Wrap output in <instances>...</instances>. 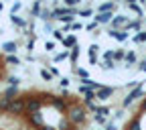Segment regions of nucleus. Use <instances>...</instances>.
I'll return each instance as SVG.
<instances>
[{"mask_svg": "<svg viewBox=\"0 0 146 130\" xmlns=\"http://www.w3.org/2000/svg\"><path fill=\"white\" fill-rule=\"evenodd\" d=\"M126 31H140V23H138V21H136V23H128Z\"/></svg>", "mask_w": 146, "mask_h": 130, "instance_id": "16", "label": "nucleus"}, {"mask_svg": "<svg viewBox=\"0 0 146 130\" xmlns=\"http://www.w3.org/2000/svg\"><path fill=\"white\" fill-rule=\"evenodd\" d=\"M77 55H79V45L71 47V63H73V65L77 63Z\"/></svg>", "mask_w": 146, "mask_h": 130, "instance_id": "7", "label": "nucleus"}, {"mask_svg": "<svg viewBox=\"0 0 146 130\" xmlns=\"http://www.w3.org/2000/svg\"><path fill=\"white\" fill-rule=\"evenodd\" d=\"M106 130H116V126H114V124H108V126H106Z\"/></svg>", "mask_w": 146, "mask_h": 130, "instance_id": "31", "label": "nucleus"}, {"mask_svg": "<svg viewBox=\"0 0 146 130\" xmlns=\"http://www.w3.org/2000/svg\"><path fill=\"white\" fill-rule=\"evenodd\" d=\"M41 77H43L45 81H51V77H53V71H47V69H43V71H41Z\"/></svg>", "mask_w": 146, "mask_h": 130, "instance_id": "15", "label": "nucleus"}, {"mask_svg": "<svg viewBox=\"0 0 146 130\" xmlns=\"http://www.w3.org/2000/svg\"><path fill=\"white\" fill-rule=\"evenodd\" d=\"M77 2H79V0H65L67 6H73V4H77Z\"/></svg>", "mask_w": 146, "mask_h": 130, "instance_id": "27", "label": "nucleus"}, {"mask_svg": "<svg viewBox=\"0 0 146 130\" xmlns=\"http://www.w3.org/2000/svg\"><path fill=\"white\" fill-rule=\"evenodd\" d=\"M146 41V31H138V35L134 37V43H144Z\"/></svg>", "mask_w": 146, "mask_h": 130, "instance_id": "10", "label": "nucleus"}, {"mask_svg": "<svg viewBox=\"0 0 146 130\" xmlns=\"http://www.w3.org/2000/svg\"><path fill=\"white\" fill-rule=\"evenodd\" d=\"M0 10H2V2H0Z\"/></svg>", "mask_w": 146, "mask_h": 130, "instance_id": "33", "label": "nucleus"}, {"mask_svg": "<svg viewBox=\"0 0 146 130\" xmlns=\"http://www.w3.org/2000/svg\"><path fill=\"white\" fill-rule=\"evenodd\" d=\"M142 96H144V87H142V85H138V87H134L132 94H128V98L122 102V106H124V108H128L134 100H138V98H142Z\"/></svg>", "mask_w": 146, "mask_h": 130, "instance_id": "1", "label": "nucleus"}, {"mask_svg": "<svg viewBox=\"0 0 146 130\" xmlns=\"http://www.w3.org/2000/svg\"><path fill=\"white\" fill-rule=\"evenodd\" d=\"M10 18H12V25H16V27H21V29H23V27H27V23L23 21L21 16H16V14H12Z\"/></svg>", "mask_w": 146, "mask_h": 130, "instance_id": "9", "label": "nucleus"}, {"mask_svg": "<svg viewBox=\"0 0 146 130\" xmlns=\"http://www.w3.org/2000/svg\"><path fill=\"white\" fill-rule=\"evenodd\" d=\"M96 122H100V124H106V118H104L102 114H98V116H96Z\"/></svg>", "mask_w": 146, "mask_h": 130, "instance_id": "24", "label": "nucleus"}, {"mask_svg": "<svg viewBox=\"0 0 146 130\" xmlns=\"http://www.w3.org/2000/svg\"><path fill=\"white\" fill-rule=\"evenodd\" d=\"M98 25H100V23H89V25H87V27H85V29H87V31H94V29H96V27H98Z\"/></svg>", "mask_w": 146, "mask_h": 130, "instance_id": "25", "label": "nucleus"}, {"mask_svg": "<svg viewBox=\"0 0 146 130\" xmlns=\"http://www.w3.org/2000/svg\"><path fill=\"white\" fill-rule=\"evenodd\" d=\"M33 47H35V39H31V41H29V43H27V49H29V53H31V51H33Z\"/></svg>", "mask_w": 146, "mask_h": 130, "instance_id": "22", "label": "nucleus"}, {"mask_svg": "<svg viewBox=\"0 0 146 130\" xmlns=\"http://www.w3.org/2000/svg\"><path fill=\"white\" fill-rule=\"evenodd\" d=\"M112 96H114V87H100L96 91V98L98 100H110Z\"/></svg>", "mask_w": 146, "mask_h": 130, "instance_id": "2", "label": "nucleus"}, {"mask_svg": "<svg viewBox=\"0 0 146 130\" xmlns=\"http://www.w3.org/2000/svg\"><path fill=\"white\" fill-rule=\"evenodd\" d=\"M114 65H116V61H114V59H106V61L102 63V67H104V69H114Z\"/></svg>", "mask_w": 146, "mask_h": 130, "instance_id": "13", "label": "nucleus"}, {"mask_svg": "<svg viewBox=\"0 0 146 130\" xmlns=\"http://www.w3.org/2000/svg\"><path fill=\"white\" fill-rule=\"evenodd\" d=\"M45 49H47V51H53V49H55V43H53V41L45 43Z\"/></svg>", "mask_w": 146, "mask_h": 130, "instance_id": "21", "label": "nucleus"}, {"mask_svg": "<svg viewBox=\"0 0 146 130\" xmlns=\"http://www.w3.org/2000/svg\"><path fill=\"white\" fill-rule=\"evenodd\" d=\"M128 6H130V10H134L136 14H140V12H142V10H140V6H136L134 2H132V4H128Z\"/></svg>", "mask_w": 146, "mask_h": 130, "instance_id": "19", "label": "nucleus"}, {"mask_svg": "<svg viewBox=\"0 0 146 130\" xmlns=\"http://www.w3.org/2000/svg\"><path fill=\"white\" fill-rule=\"evenodd\" d=\"M59 83H61V87H67V85H69V79H67V77H61Z\"/></svg>", "mask_w": 146, "mask_h": 130, "instance_id": "23", "label": "nucleus"}, {"mask_svg": "<svg viewBox=\"0 0 146 130\" xmlns=\"http://www.w3.org/2000/svg\"><path fill=\"white\" fill-rule=\"evenodd\" d=\"M128 16H122V14H118V16H114L112 18V29H120V27H128Z\"/></svg>", "mask_w": 146, "mask_h": 130, "instance_id": "4", "label": "nucleus"}, {"mask_svg": "<svg viewBox=\"0 0 146 130\" xmlns=\"http://www.w3.org/2000/svg\"><path fill=\"white\" fill-rule=\"evenodd\" d=\"M132 2H134V0H126V4H132Z\"/></svg>", "mask_w": 146, "mask_h": 130, "instance_id": "32", "label": "nucleus"}, {"mask_svg": "<svg viewBox=\"0 0 146 130\" xmlns=\"http://www.w3.org/2000/svg\"><path fill=\"white\" fill-rule=\"evenodd\" d=\"M16 10H21V2H14V6H12V14H14Z\"/></svg>", "mask_w": 146, "mask_h": 130, "instance_id": "26", "label": "nucleus"}, {"mask_svg": "<svg viewBox=\"0 0 146 130\" xmlns=\"http://www.w3.org/2000/svg\"><path fill=\"white\" fill-rule=\"evenodd\" d=\"M6 53H12V51H16V43H4V47H2Z\"/></svg>", "mask_w": 146, "mask_h": 130, "instance_id": "14", "label": "nucleus"}, {"mask_svg": "<svg viewBox=\"0 0 146 130\" xmlns=\"http://www.w3.org/2000/svg\"><path fill=\"white\" fill-rule=\"evenodd\" d=\"M55 33V39H59V41H63V31H53Z\"/></svg>", "mask_w": 146, "mask_h": 130, "instance_id": "20", "label": "nucleus"}, {"mask_svg": "<svg viewBox=\"0 0 146 130\" xmlns=\"http://www.w3.org/2000/svg\"><path fill=\"white\" fill-rule=\"evenodd\" d=\"M6 61H8L10 65H18V63H21V59H18V57H8Z\"/></svg>", "mask_w": 146, "mask_h": 130, "instance_id": "18", "label": "nucleus"}, {"mask_svg": "<svg viewBox=\"0 0 146 130\" xmlns=\"http://www.w3.org/2000/svg\"><path fill=\"white\" fill-rule=\"evenodd\" d=\"M110 37L122 43V41H126V39H128V31H120V29H110Z\"/></svg>", "mask_w": 146, "mask_h": 130, "instance_id": "3", "label": "nucleus"}, {"mask_svg": "<svg viewBox=\"0 0 146 130\" xmlns=\"http://www.w3.org/2000/svg\"><path fill=\"white\" fill-rule=\"evenodd\" d=\"M112 12H98V16H96V23H100V25H106V23H110V21H112Z\"/></svg>", "mask_w": 146, "mask_h": 130, "instance_id": "5", "label": "nucleus"}, {"mask_svg": "<svg viewBox=\"0 0 146 130\" xmlns=\"http://www.w3.org/2000/svg\"><path fill=\"white\" fill-rule=\"evenodd\" d=\"M138 69H140V71H146V61H140V65H138Z\"/></svg>", "mask_w": 146, "mask_h": 130, "instance_id": "28", "label": "nucleus"}, {"mask_svg": "<svg viewBox=\"0 0 146 130\" xmlns=\"http://www.w3.org/2000/svg\"><path fill=\"white\" fill-rule=\"evenodd\" d=\"M69 55H71L69 51H63V53H59V55H55V61H63V59L69 57Z\"/></svg>", "mask_w": 146, "mask_h": 130, "instance_id": "17", "label": "nucleus"}, {"mask_svg": "<svg viewBox=\"0 0 146 130\" xmlns=\"http://www.w3.org/2000/svg\"><path fill=\"white\" fill-rule=\"evenodd\" d=\"M114 8H116L114 2H106V4H102V6L98 8V12H108V10H114Z\"/></svg>", "mask_w": 146, "mask_h": 130, "instance_id": "8", "label": "nucleus"}, {"mask_svg": "<svg viewBox=\"0 0 146 130\" xmlns=\"http://www.w3.org/2000/svg\"><path fill=\"white\" fill-rule=\"evenodd\" d=\"M75 41H77V39H75L73 35H71V37H65V39H63V47H67V49L75 47Z\"/></svg>", "mask_w": 146, "mask_h": 130, "instance_id": "6", "label": "nucleus"}, {"mask_svg": "<svg viewBox=\"0 0 146 130\" xmlns=\"http://www.w3.org/2000/svg\"><path fill=\"white\" fill-rule=\"evenodd\" d=\"M8 81H10V83H12V85H16V83H18V77H10V79H8Z\"/></svg>", "mask_w": 146, "mask_h": 130, "instance_id": "30", "label": "nucleus"}, {"mask_svg": "<svg viewBox=\"0 0 146 130\" xmlns=\"http://www.w3.org/2000/svg\"><path fill=\"white\" fill-rule=\"evenodd\" d=\"M89 14H91V10H81L79 12V16H89Z\"/></svg>", "mask_w": 146, "mask_h": 130, "instance_id": "29", "label": "nucleus"}, {"mask_svg": "<svg viewBox=\"0 0 146 130\" xmlns=\"http://www.w3.org/2000/svg\"><path fill=\"white\" fill-rule=\"evenodd\" d=\"M120 59H126V53H124V49L114 51V61H120Z\"/></svg>", "mask_w": 146, "mask_h": 130, "instance_id": "11", "label": "nucleus"}, {"mask_svg": "<svg viewBox=\"0 0 146 130\" xmlns=\"http://www.w3.org/2000/svg\"><path fill=\"white\" fill-rule=\"evenodd\" d=\"M132 63H136V53L130 51V53L126 55V65H132Z\"/></svg>", "mask_w": 146, "mask_h": 130, "instance_id": "12", "label": "nucleus"}]
</instances>
